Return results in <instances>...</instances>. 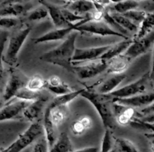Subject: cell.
Returning <instances> with one entry per match:
<instances>
[{"mask_svg": "<svg viewBox=\"0 0 154 152\" xmlns=\"http://www.w3.org/2000/svg\"><path fill=\"white\" fill-rule=\"evenodd\" d=\"M110 45L90 48H76L72 58V65H76L81 62L94 61L99 59L108 50Z\"/></svg>", "mask_w": 154, "mask_h": 152, "instance_id": "30bf717a", "label": "cell"}, {"mask_svg": "<svg viewBox=\"0 0 154 152\" xmlns=\"http://www.w3.org/2000/svg\"><path fill=\"white\" fill-rule=\"evenodd\" d=\"M113 148V136L111 130L109 128L105 129L103 138H102L101 152H110Z\"/></svg>", "mask_w": 154, "mask_h": 152, "instance_id": "d6a6232c", "label": "cell"}, {"mask_svg": "<svg viewBox=\"0 0 154 152\" xmlns=\"http://www.w3.org/2000/svg\"><path fill=\"white\" fill-rule=\"evenodd\" d=\"M47 82L40 75H35L28 79L26 85V88L36 92H41V91L46 88Z\"/></svg>", "mask_w": 154, "mask_h": 152, "instance_id": "f1b7e54d", "label": "cell"}, {"mask_svg": "<svg viewBox=\"0 0 154 152\" xmlns=\"http://www.w3.org/2000/svg\"><path fill=\"white\" fill-rule=\"evenodd\" d=\"M110 152H115V150H114V149H113L112 151H110Z\"/></svg>", "mask_w": 154, "mask_h": 152, "instance_id": "f5cc1de1", "label": "cell"}, {"mask_svg": "<svg viewBox=\"0 0 154 152\" xmlns=\"http://www.w3.org/2000/svg\"><path fill=\"white\" fill-rule=\"evenodd\" d=\"M151 80L150 73L147 72L135 82L128 84L117 90H114L109 94L113 98H128L137 94H142L147 89Z\"/></svg>", "mask_w": 154, "mask_h": 152, "instance_id": "5b68a950", "label": "cell"}, {"mask_svg": "<svg viewBox=\"0 0 154 152\" xmlns=\"http://www.w3.org/2000/svg\"><path fill=\"white\" fill-rule=\"evenodd\" d=\"M111 1V3H117V2H120V1H124V0H110Z\"/></svg>", "mask_w": 154, "mask_h": 152, "instance_id": "c3c4849f", "label": "cell"}, {"mask_svg": "<svg viewBox=\"0 0 154 152\" xmlns=\"http://www.w3.org/2000/svg\"><path fill=\"white\" fill-rule=\"evenodd\" d=\"M81 96L88 100L96 108L105 129L112 130L115 127V117L112 106H110V94H97L87 89H84Z\"/></svg>", "mask_w": 154, "mask_h": 152, "instance_id": "7a4b0ae2", "label": "cell"}, {"mask_svg": "<svg viewBox=\"0 0 154 152\" xmlns=\"http://www.w3.org/2000/svg\"><path fill=\"white\" fill-rule=\"evenodd\" d=\"M28 79L20 72H12L10 74L3 93L2 99L4 102H8L14 99L17 93L21 88L26 87Z\"/></svg>", "mask_w": 154, "mask_h": 152, "instance_id": "9c48e42d", "label": "cell"}, {"mask_svg": "<svg viewBox=\"0 0 154 152\" xmlns=\"http://www.w3.org/2000/svg\"><path fill=\"white\" fill-rule=\"evenodd\" d=\"M139 121L142 122L148 123V124H154V114L151 115H146V116H142L141 118H138Z\"/></svg>", "mask_w": 154, "mask_h": 152, "instance_id": "b9f144b4", "label": "cell"}, {"mask_svg": "<svg viewBox=\"0 0 154 152\" xmlns=\"http://www.w3.org/2000/svg\"><path fill=\"white\" fill-rule=\"evenodd\" d=\"M45 96L41 92H36V91H32L31 90L28 89L26 87L21 88L17 93L14 98L18 99V100H24V101L33 102L35 100H37L38 99L42 98Z\"/></svg>", "mask_w": 154, "mask_h": 152, "instance_id": "4316f807", "label": "cell"}, {"mask_svg": "<svg viewBox=\"0 0 154 152\" xmlns=\"http://www.w3.org/2000/svg\"><path fill=\"white\" fill-rule=\"evenodd\" d=\"M152 124V125H153V127H154V124Z\"/></svg>", "mask_w": 154, "mask_h": 152, "instance_id": "db71d44e", "label": "cell"}, {"mask_svg": "<svg viewBox=\"0 0 154 152\" xmlns=\"http://www.w3.org/2000/svg\"><path fill=\"white\" fill-rule=\"evenodd\" d=\"M154 46V29L143 37L134 40L124 52L131 60L148 52Z\"/></svg>", "mask_w": 154, "mask_h": 152, "instance_id": "ba28073f", "label": "cell"}, {"mask_svg": "<svg viewBox=\"0 0 154 152\" xmlns=\"http://www.w3.org/2000/svg\"><path fill=\"white\" fill-rule=\"evenodd\" d=\"M132 42H133V39L129 38L124 39L122 41L114 43V44L110 45V47L100 57V59L108 62L111 58L124 53L126 49L129 48V46L132 44Z\"/></svg>", "mask_w": 154, "mask_h": 152, "instance_id": "ac0fdd59", "label": "cell"}, {"mask_svg": "<svg viewBox=\"0 0 154 152\" xmlns=\"http://www.w3.org/2000/svg\"><path fill=\"white\" fill-rule=\"evenodd\" d=\"M29 1H30V0H5V1H3L2 4H1L0 5H5V4H11V3H22Z\"/></svg>", "mask_w": 154, "mask_h": 152, "instance_id": "f6af8a7d", "label": "cell"}, {"mask_svg": "<svg viewBox=\"0 0 154 152\" xmlns=\"http://www.w3.org/2000/svg\"><path fill=\"white\" fill-rule=\"evenodd\" d=\"M75 24L72 26L66 27V28H60L51 30L46 34L37 37L34 40L35 44L44 42L56 41V40H61L66 39L72 31H75Z\"/></svg>", "mask_w": 154, "mask_h": 152, "instance_id": "5bb4252c", "label": "cell"}, {"mask_svg": "<svg viewBox=\"0 0 154 152\" xmlns=\"http://www.w3.org/2000/svg\"><path fill=\"white\" fill-rule=\"evenodd\" d=\"M48 9L44 5L37 7L35 9L32 10L28 13L27 19L29 21H38L44 19L48 16Z\"/></svg>", "mask_w": 154, "mask_h": 152, "instance_id": "4dcf8cb0", "label": "cell"}, {"mask_svg": "<svg viewBox=\"0 0 154 152\" xmlns=\"http://www.w3.org/2000/svg\"><path fill=\"white\" fill-rule=\"evenodd\" d=\"M131 59L124 53L111 58L108 62L107 73L111 74H120L126 71L130 64Z\"/></svg>", "mask_w": 154, "mask_h": 152, "instance_id": "2e32d148", "label": "cell"}, {"mask_svg": "<svg viewBox=\"0 0 154 152\" xmlns=\"http://www.w3.org/2000/svg\"><path fill=\"white\" fill-rule=\"evenodd\" d=\"M72 66V71L75 72L80 79H85L95 77L103 73L107 70L108 62L99 58L94 61L84 62L83 64Z\"/></svg>", "mask_w": 154, "mask_h": 152, "instance_id": "52a82bcc", "label": "cell"}, {"mask_svg": "<svg viewBox=\"0 0 154 152\" xmlns=\"http://www.w3.org/2000/svg\"><path fill=\"white\" fill-rule=\"evenodd\" d=\"M93 121L88 115H83L72 124V131L75 136H80L92 127Z\"/></svg>", "mask_w": 154, "mask_h": 152, "instance_id": "cb8c5ba5", "label": "cell"}, {"mask_svg": "<svg viewBox=\"0 0 154 152\" xmlns=\"http://www.w3.org/2000/svg\"><path fill=\"white\" fill-rule=\"evenodd\" d=\"M5 102H4V100H3V99L2 98H0V109H1L2 107L3 106V103H4Z\"/></svg>", "mask_w": 154, "mask_h": 152, "instance_id": "681fc988", "label": "cell"}, {"mask_svg": "<svg viewBox=\"0 0 154 152\" xmlns=\"http://www.w3.org/2000/svg\"><path fill=\"white\" fill-rule=\"evenodd\" d=\"M43 134H45L43 125L38 121L32 122L23 133L20 134L11 145H9L8 152H21Z\"/></svg>", "mask_w": 154, "mask_h": 152, "instance_id": "3957f363", "label": "cell"}, {"mask_svg": "<svg viewBox=\"0 0 154 152\" xmlns=\"http://www.w3.org/2000/svg\"><path fill=\"white\" fill-rule=\"evenodd\" d=\"M150 77H151L152 79H154V68L152 71L150 72Z\"/></svg>", "mask_w": 154, "mask_h": 152, "instance_id": "f907efd6", "label": "cell"}, {"mask_svg": "<svg viewBox=\"0 0 154 152\" xmlns=\"http://www.w3.org/2000/svg\"><path fill=\"white\" fill-rule=\"evenodd\" d=\"M139 5V1L137 0H124L120 2L114 3V5L110 7V9H106L108 12L111 11V13L123 14L129 10L137 9Z\"/></svg>", "mask_w": 154, "mask_h": 152, "instance_id": "603a6c76", "label": "cell"}, {"mask_svg": "<svg viewBox=\"0 0 154 152\" xmlns=\"http://www.w3.org/2000/svg\"><path fill=\"white\" fill-rule=\"evenodd\" d=\"M61 10L62 13H63V16L66 19V20L69 23L72 24V25L86 19V16H81V15L76 14V13L71 11L70 10H69L67 8H62Z\"/></svg>", "mask_w": 154, "mask_h": 152, "instance_id": "836d02e7", "label": "cell"}, {"mask_svg": "<svg viewBox=\"0 0 154 152\" xmlns=\"http://www.w3.org/2000/svg\"><path fill=\"white\" fill-rule=\"evenodd\" d=\"M154 68V47H153V59H152V68L151 71L153 70Z\"/></svg>", "mask_w": 154, "mask_h": 152, "instance_id": "7dc6e473", "label": "cell"}, {"mask_svg": "<svg viewBox=\"0 0 154 152\" xmlns=\"http://www.w3.org/2000/svg\"><path fill=\"white\" fill-rule=\"evenodd\" d=\"M40 4L45 6L47 9H48V14L51 16L52 22H54V25L57 27V28H66V27L72 26V24L69 23L66 19L63 16V13H62V8H60L57 7V5L48 2V1H45V0H40Z\"/></svg>", "mask_w": 154, "mask_h": 152, "instance_id": "9a60e30c", "label": "cell"}, {"mask_svg": "<svg viewBox=\"0 0 154 152\" xmlns=\"http://www.w3.org/2000/svg\"><path fill=\"white\" fill-rule=\"evenodd\" d=\"M141 116H146V115L154 114V101L150 105L144 107L141 111Z\"/></svg>", "mask_w": 154, "mask_h": 152, "instance_id": "ab89813d", "label": "cell"}, {"mask_svg": "<svg viewBox=\"0 0 154 152\" xmlns=\"http://www.w3.org/2000/svg\"><path fill=\"white\" fill-rule=\"evenodd\" d=\"M113 103L129 107H146L154 101V91L144 92L128 98H113Z\"/></svg>", "mask_w": 154, "mask_h": 152, "instance_id": "8fae6325", "label": "cell"}, {"mask_svg": "<svg viewBox=\"0 0 154 152\" xmlns=\"http://www.w3.org/2000/svg\"><path fill=\"white\" fill-rule=\"evenodd\" d=\"M123 16H126V18L132 21L133 23L138 25L139 27L140 24L141 23L144 19L145 18L147 13L143 10H137V9H134V10H131L129 11L123 13Z\"/></svg>", "mask_w": 154, "mask_h": 152, "instance_id": "f546056e", "label": "cell"}, {"mask_svg": "<svg viewBox=\"0 0 154 152\" xmlns=\"http://www.w3.org/2000/svg\"><path fill=\"white\" fill-rule=\"evenodd\" d=\"M72 152H99V148L96 147H87L77 151H72Z\"/></svg>", "mask_w": 154, "mask_h": 152, "instance_id": "ee69618b", "label": "cell"}, {"mask_svg": "<svg viewBox=\"0 0 154 152\" xmlns=\"http://www.w3.org/2000/svg\"><path fill=\"white\" fill-rule=\"evenodd\" d=\"M29 7L22 3H11V4L0 5V17H14L26 13Z\"/></svg>", "mask_w": 154, "mask_h": 152, "instance_id": "44dd1931", "label": "cell"}, {"mask_svg": "<svg viewBox=\"0 0 154 152\" xmlns=\"http://www.w3.org/2000/svg\"><path fill=\"white\" fill-rule=\"evenodd\" d=\"M145 136L149 140L150 145V150L152 152H154V133L152 132L151 133H146Z\"/></svg>", "mask_w": 154, "mask_h": 152, "instance_id": "7bdbcfd3", "label": "cell"}, {"mask_svg": "<svg viewBox=\"0 0 154 152\" xmlns=\"http://www.w3.org/2000/svg\"><path fill=\"white\" fill-rule=\"evenodd\" d=\"M46 82V85H48V86H56V85H60L63 82V81H62V79L59 76H52Z\"/></svg>", "mask_w": 154, "mask_h": 152, "instance_id": "f35d334b", "label": "cell"}, {"mask_svg": "<svg viewBox=\"0 0 154 152\" xmlns=\"http://www.w3.org/2000/svg\"><path fill=\"white\" fill-rule=\"evenodd\" d=\"M46 101V97H44L38 100L31 102L23 111V116L31 122H35L36 120L40 116L42 111L43 110L44 105Z\"/></svg>", "mask_w": 154, "mask_h": 152, "instance_id": "e0dca14e", "label": "cell"}, {"mask_svg": "<svg viewBox=\"0 0 154 152\" xmlns=\"http://www.w3.org/2000/svg\"><path fill=\"white\" fill-rule=\"evenodd\" d=\"M154 29V13H147L145 18L138 27V30L135 34L134 40L139 39L145 36Z\"/></svg>", "mask_w": 154, "mask_h": 152, "instance_id": "d4e9b609", "label": "cell"}, {"mask_svg": "<svg viewBox=\"0 0 154 152\" xmlns=\"http://www.w3.org/2000/svg\"><path fill=\"white\" fill-rule=\"evenodd\" d=\"M126 76L123 73L113 74L107 79H105L99 87V94H109L114 91L117 86L126 79Z\"/></svg>", "mask_w": 154, "mask_h": 152, "instance_id": "ffe728a7", "label": "cell"}, {"mask_svg": "<svg viewBox=\"0 0 154 152\" xmlns=\"http://www.w3.org/2000/svg\"><path fill=\"white\" fill-rule=\"evenodd\" d=\"M119 149L122 152H141L137 148L136 145L127 139L124 138H118L116 139Z\"/></svg>", "mask_w": 154, "mask_h": 152, "instance_id": "1f68e13d", "label": "cell"}, {"mask_svg": "<svg viewBox=\"0 0 154 152\" xmlns=\"http://www.w3.org/2000/svg\"><path fill=\"white\" fill-rule=\"evenodd\" d=\"M73 151L72 142L69 135L63 132L57 136L53 146L49 149V152H72Z\"/></svg>", "mask_w": 154, "mask_h": 152, "instance_id": "7402d4cb", "label": "cell"}, {"mask_svg": "<svg viewBox=\"0 0 154 152\" xmlns=\"http://www.w3.org/2000/svg\"><path fill=\"white\" fill-rule=\"evenodd\" d=\"M9 151V146L5 148H0V152H8Z\"/></svg>", "mask_w": 154, "mask_h": 152, "instance_id": "bcb514c9", "label": "cell"}, {"mask_svg": "<svg viewBox=\"0 0 154 152\" xmlns=\"http://www.w3.org/2000/svg\"><path fill=\"white\" fill-rule=\"evenodd\" d=\"M75 31L87 34H96L101 36H117L124 39H129V37L123 35L111 28L103 19L102 20H91L81 24L75 28Z\"/></svg>", "mask_w": 154, "mask_h": 152, "instance_id": "8992f818", "label": "cell"}, {"mask_svg": "<svg viewBox=\"0 0 154 152\" xmlns=\"http://www.w3.org/2000/svg\"><path fill=\"white\" fill-rule=\"evenodd\" d=\"M78 34V31H72L61 44L44 53L40 58L45 61L68 67L70 62L72 63V56L76 49L75 41Z\"/></svg>", "mask_w": 154, "mask_h": 152, "instance_id": "6da1fadb", "label": "cell"}, {"mask_svg": "<svg viewBox=\"0 0 154 152\" xmlns=\"http://www.w3.org/2000/svg\"><path fill=\"white\" fill-rule=\"evenodd\" d=\"M143 10L146 13H154V0H149L143 5Z\"/></svg>", "mask_w": 154, "mask_h": 152, "instance_id": "60d3db41", "label": "cell"}, {"mask_svg": "<svg viewBox=\"0 0 154 152\" xmlns=\"http://www.w3.org/2000/svg\"><path fill=\"white\" fill-rule=\"evenodd\" d=\"M110 13V12H109ZM111 13L112 17L114 18V20L119 24L121 27H123L124 29H126L127 31L130 32L136 33L138 30V26L135 25V23L129 20L128 18L123 16V14H119V13Z\"/></svg>", "mask_w": 154, "mask_h": 152, "instance_id": "83f0119b", "label": "cell"}, {"mask_svg": "<svg viewBox=\"0 0 154 152\" xmlns=\"http://www.w3.org/2000/svg\"><path fill=\"white\" fill-rule=\"evenodd\" d=\"M46 88H48V91L52 92L53 94H56L57 96L64 95V94L73 91L72 88L69 85L65 83L64 82H62L60 85H56V86H48V85H46Z\"/></svg>", "mask_w": 154, "mask_h": 152, "instance_id": "e575fe53", "label": "cell"}, {"mask_svg": "<svg viewBox=\"0 0 154 152\" xmlns=\"http://www.w3.org/2000/svg\"><path fill=\"white\" fill-rule=\"evenodd\" d=\"M8 40V33L5 31L0 32V80L4 76V66H3V52L5 44Z\"/></svg>", "mask_w": 154, "mask_h": 152, "instance_id": "d590c367", "label": "cell"}, {"mask_svg": "<svg viewBox=\"0 0 154 152\" xmlns=\"http://www.w3.org/2000/svg\"><path fill=\"white\" fill-rule=\"evenodd\" d=\"M97 8L92 0H77V1L69 2L67 9L78 15L83 14L86 16Z\"/></svg>", "mask_w": 154, "mask_h": 152, "instance_id": "d6986e66", "label": "cell"}, {"mask_svg": "<svg viewBox=\"0 0 154 152\" xmlns=\"http://www.w3.org/2000/svg\"><path fill=\"white\" fill-rule=\"evenodd\" d=\"M68 1H69V2H72V1H77V0H67Z\"/></svg>", "mask_w": 154, "mask_h": 152, "instance_id": "816d5d0a", "label": "cell"}, {"mask_svg": "<svg viewBox=\"0 0 154 152\" xmlns=\"http://www.w3.org/2000/svg\"><path fill=\"white\" fill-rule=\"evenodd\" d=\"M83 90L84 89H79L78 91H73L70 93H68V94H64V95L57 96L48 106H50L51 108H55L57 107V106L69 104L74 99L81 95Z\"/></svg>", "mask_w": 154, "mask_h": 152, "instance_id": "484cf974", "label": "cell"}, {"mask_svg": "<svg viewBox=\"0 0 154 152\" xmlns=\"http://www.w3.org/2000/svg\"><path fill=\"white\" fill-rule=\"evenodd\" d=\"M30 103L31 102L14 98L10 103L0 109V121H7L18 117Z\"/></svg>", "mask_w": 154, "mask_h": 152, "instance_id": "7c38bea8", "label": "cell"}, {"mask_svg": "<svg viewBox=\"0 0 154 152\" xmlns=\"http://www.w3.org/2000/svg\"><path fill=\"white\" fill-rule=\"evenodd\" d=\"M137 1H141V0H137Z\"/></svg>", "mask_w": 154, "mask_h": 152, "instance_id": "11a10c76", "label": "cell"}, {"mask_svg": "<svg viewBox=\"0 0 154 152\" xmlns=\"http://www.w3.org/2000/svg\"><path fill=\"white\" fill-rule=\"evenodd\" d=\"M31 29L32 28L29 25H26L11 36L6 52L5 55H3V61L9 64H14L16 62L20 50L30 34Z\"/></svg>", "mask_w": 154, "mask_h": 152, "instance_id": "277c9868", "label": "cell"}, {"mask_svg": "<svg viewBox=\"0 0 154 152\" xmlns=\"http://www.w3.org/2000/svg\"><path fill=\"white\" fill-rule=\"evenodd\" d=\"M112 109L116 122L120 125L129 124L135 118V111L132 107L113 103Z\"/></svg>", "mask_w": 154, "mask_h": 152, "instance_id": "4fadbf2b", "label": "cell"}, {"mask_svg": "<svg viewBox=\"0 0 154 152\" xmlns=\"http://www.w3.org/2000/svg\"><path fill=\"white\" fill-rule=\"evenodd\" d=\"M32 152H49V147L45 134L40 136L35 141Z\"/></svg>", "mask_w": 154, "mask_h": 152, "instance_id": "8d00e7d4", "label": "cell"}, {"mask_svg": "<svg viewBox=\"0 0 154 152\" xmlns=\"http://www.w3.org/2000/svg\"><path fill=\"white\" fill-rule=\"evenodd\" d=\"M19 23V19L15 17H0V27L6 29L12 28Z\"/></svg>", "mask_w": 154, "mask_h": 152, "instance_id": "74e56055", "label": "cell"}]
</instances>
